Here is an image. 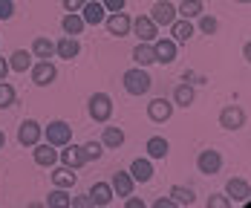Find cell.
Listing matches in <instances>:
<instances>
[{
	"mask_svg": "<svg viewBox=\"0 0 251 208\" xmlns=\"http://www.w3.org/2000/svg\"><path fill=\"white\" fill-rule=\"evenodd\" d=\"M122 84H125V90L130 96H145V93H151L153 78L148 76L145 67H130L125 76H122Z\"/></svg>",
	"mask_w": 251,
	"mask_h": 208,
	"instance_id": "1",
	"label": "cell"
},
{
	"mask_svg": "<svg viewBox=\"0 0 251 208\" xmlns=\"http://www.w3.org/2000/svg\"><path fill=\"white\" fill-rule=\"evenodd\" d=\"M87 110H90V119H93V122L107 125L110 116H113V99H110L107 93H93L90 102H87Z\"/></svg>",
	"mask_w": 251,
	"mask_h": 208,
	"instance_id": "2",
	"label": "cell"
},
{
	"mask_svg": "<svg viewBox=\"0 0 251 208\" xmlns=\"http://www.w3.org/2000/svg\"><path fill=\"white\" fill-rule=\"evenodd\" d=\"M44 136H47V142H50V145L64 148L67 142H73V128H70L64 119H55V122H50V125L44 128Z\"/></svg>",
	"mask_w": 251,
	"mask_h": 208,
	"instance_id": "3",
	"label": "cell"
},
{
	"mask_svg": "<svg viewBox=\"0 0 251 208\" xmlns=\"http://www.w3.org/2000/svg\"><path fill=\"white\" fill-rule=\"evenodd\" d=\"M148 18H151L156 26H171L179 15H176V6L171 0H156L151 6V15H148Z\"/></svg>",
	"mask_w": 251,
	"mask_h": 208,
	"instance_id": "4",
	"label": "cell"
},
{
	"mask_svg": "<svg viewBox=\"0 0 251 208\" xmlns=\"http://www.w3.org/2000/svg\"><path fill=\"white\" fill-rule=\"evenodd\" d=\"M29 73H32V81H35L38 87H50L52 81L58 78V70H55V64H52L50 58H47V61H35V64L29 67Z\"/></svg>",
	"mask_w": 251,
	"mask_h": 208,
	"instance_id": "5",
	"label": "cell"
},
{
	"mask_svg": "<svg viewBox=\"0 0 251 208\" xmlns=\"http://www.w3.org/2000/svg\"><path fill=\"white\" fill-rule=\"evenodd\" d=\"M220 128H226V130L246 128V110H243L240 104H228V107H223V113H220Z\"/></svg>",
	"mask_w": 251,
	"mask_h": 208,
	"instance_id": "6",
	"label": "cell"
},
{
	"mask_svg": "<svg viewBox=\"0 0 251 208\" xmlns=\"http://www.w3.org/2000/svg\"><path fill=\"white\" fill-rule=\"evenodd\" d=\"M220 168H223V156H220V151H200V156H197V171L200 174H205V177H214V174H220Z\"/></svg>",
	"mask_w": 251,
	"mask_h": 208,
	"instance_id": "7",
	"label": "cell"
},
{
	"mask_svg": "<svg viewBox=\"0 0 251 208\" xmlns=\"http://www.w3.org/2000/svg\"><path fill=\"white\" fill-rule=\"evenodd\" d=\"M104 24H107V32H110V35L125 38V35H130V24H133V21H130V15L122 9V12H107Z\"/></svg>",
	"mask_w": 251,
	"mask_h": 208,
	"instance_id": "8",
	"label": "cell"
},
{
	"mask_svg": "<svg viewBox=\"0 0 251 208\" xmlns=\"http://www.w3.org/2000/svg\"><path fill=\"white\" fill-rule=\"evenodd\" d=\"M41 136H44V128H41L35 119H24V122H21V128H18V142H21L24 148L38 145V142H41Z\"/></svg>",
	"mask_w": 251,
	"mask_h": 208,
	"instance_id": "9",
	"label": "cell"
},
{
	"mask_svg": "<svg viewBox=\"0 0 251 208\" xmlns=\"http://www.w3.org/2000/svg\"><path fill=\"white\" fill-rule=\"evenodd\" d=\"M130 32H136V38H139V41H148V44H153V41L159 38V26L153 24L148 15H139V18L130 24Z\"/></svg>",
	"mask_w": 251,
	"mask_h": 208,
	"instance_id": "10",
	"label": "cell"
},
{
	"mask_svg": "<svg viewBox=\"0 0 251 208\" xmlns=\"http://www.w3.org/2000/svg\"><path fill=\"white\" fill-rule=\"evenodd\" d=\"M174 102H168V99H153L151 104H148V119L151 122H156V125H165L171 116H174Z\"/></svg>",
	"mask_w": 251,
	"mask_h": 208,
	"instance_id": "11",
	"label": "cell"
},
{
	"mask_svg": "<svg viewBox=\"0 0 251 208\" xmlns=\"http://www.w3.org/2000/svg\"><path fill=\"white\" fill-rule=\"evenodd\" d=\"M153 55H156V64H174L176 61V41L174 38H156L153 41Z\"/></svg>",
	"mask_w": 251,
	"mask_h": 208,
	"instance_id": "12",
	"label": "cell"
},
{
	"mask_svg": "<svg viewBox=\"0 0 251 208\" xmlns=\"http://www.w3.org/2000/svg\"><path fill=\"white\" fill-rule=\"evenodd\" d=\"M78 15L84 18V24L87 26H99V24H104V18H107V9H104V3L87 0V3L78 9Z\"/></svg>",
	"mask_w": 251,
	"mask_h": 208,
	"instance_id": "13",
	"label": "cell"
},
{
	"mask_svg": "<svg viewBox=\"0 0 251 208\" xmlns=\"http://www.w3.org/2000/svg\"><path fill=\"white\" fill-rule=\"evenodd\" d=\"M58 159H61L67 168H73V171H78V168H84V165H87L81 145H73V142H67V145H64V151H58Z\"/></svg>",
	"mask_w": 251,
	"mask_h": 208,
	"instance_id": "14",
	"label": "cell"
},
{
	"mask_svg": "<svg viewBox=\"0 0 251 208\" xmlns=\"http://www.w3.org/2000/svg\"><path fill=\"white\" fill-rule=\"evenodd\" d=\"M226 197L231 200V206L234 203H249V197H251V188H249V182L246 180H240V177H234V180H228L226 185Z\"/></svg>",
	"mask_w": 251,
	"mask_h": 208,
	"instance_id": "15",
	"label": "cell"
},
{
	"mask_svg": "<svg viewBox=\"0 0 251 208\" xmlns=\"http://www.w3.org/2000/svg\"><path fill=\"white\" fill-rule=\"evenodd\" d=\"M32 156H35V165H41V168H52L58 162V151H55V145H50V142L32 145Z\"/></svg>",
	"mask_w": 251,
	"mask_h": 208,
	"instance_id": "16",
	"label": "cell"
},
{
	"mask_svg": "<svg viewBox=\"0 0 251 208\" xmlns=\"http://www.w3.org/2000/svg\"><path fill=\"white\" fill-rule=\"evenodd\" d=\"M78 52H81V44H78V38H73V35H64V38L55 44V55L64 58V61L78 58Z\"/></svg>",
	"mask_w": 251,
	"mask_h": 208,
	"instance_id": "17",
	"label": "cell"
},
{
	"mask_svg": "<svg viewBox=\"0 0 251 208\" xmlns=\"http://www.w3.org/2000/svg\"><path fill=\"white\" fill-rule=\"evenodd\" d=\"M133 185H136V180L130 177V171H116V174H113V180H110V188H113V194H119V197H127V194H133Z\"/></svg>",
	"mask_w": 251,
	"mask_h": 208,
	"instance_id": "18",
	"label": "cell"
},
{
	"mask_svg": "<svg viewBox=\"0 0 251 208\" xmlns=\"http://www.w3.org/2000/svg\"><path fill=\"white\" fill-rule=\"evenodd\" d=\"M130 177L136 182H151L153 180V162L151 159H142V156L133 159L130 162Z\"/></svg>",
	"mask_w": 251,
	"mask_h": 208,
	"instance_id": "19",
	"label": "cell"
},
{
	"mask_svg": "<svg viewBox=\"0 0 251 208\" xmlns=\"http://www.w3.org/2000/svg\"><path fill=\"white\" fill-rule=\"evenodd\" d=\"M133 61H136V67H151V64H156V55H153V44H148V41H139L136 47H133Z\"/></svg>",
	"mask_w": 251,
	"mask_h": 208,
	"instance_id": "20",
	"label": "cell"
},
{
	"mask_svg": "<svg viewBox=\"0 0 251 208\" xmlns=\"http://www.w3.org/2000/svg\"><path fill=\"white\" fill-rule=\"evenodd\" d=\"M168 29H171V35H174L176 44H188V41L194 38V24H191V21H185V18H176Z\"/></svg>",
	"mask_w": 251,
	"mask_h": 208,
	"instance_id": "21",
	"label": "cell"
},
{
	"mask_svg": "<svg viewBox=\"0 0 251 208\" xmlns=\"http://www.w3.org/2000/svg\"><path fill=\"white\" fill-rule=\"evenodd\" d=\"M87 197L93 200V206H110L113 203V188H110V182H96Z\"/></svg>",
	"mask_w": 251,
	"mask_h": 208,
	"instance_id": "22",
	"label": "cell"
},
{
	"mask_svg": "<svg viewBox=\"0 0 251 208\" xmlns=\"http://www.w3.org/2000/svg\"><path fill=\"white\" fill-rule=\"evenodd\" d=\"M145 151H148V159H165L168 151H171V142L165 136H151L148 145H145Z\"/></svg>",
	"mask_w": 251,
	"mask_h": 208,
	"instance_id": "23",
	"label": "cell"
},
{
	"mask_svg": "<svg viewBox=\"0 0 251 208\" xmlns=\"http://www.w3.org/2000/svg\"><path fill=\"white\" fill-rule=\"evenodd\" d=\"M75 171H73V168H67V165H61V168H55V165H52V182H55V185H58V188H67V191H70V188H73V185H75Z\"/></svg>",
	"mask_w": 251,
	"mask_h": 208,
	"instance_id": "24",
	"label": "cell"
},
{
	"mask_svg": "<svg viewBox=\"0 0 251 208\" xmlns=\"http://www.w3.org/2000/svg\"><path fill=\"white\" fill-rule=\"evenodd\" d=\"M84 26H87V24H84V18H81L78 12H67V15L61 18V29H64L67 35H73V38L84 32Z\"/></svg>",
	"mask_w": 251,
	"mask_h": 208,
	"instance_id": "25",
	"label": "cell"
},
{
	"mask_svg": "<svg viewBox=\"0 0 251 208\" xmlns=\"http://www.w3.org/2000/svg\"><path fill=\"white\" fill-rule=\"evenodd\" d=\"M35 55L32 52H26V50H15L12 52V58H9V70H15V73H26L35 61H32Z\"/></svg>",
	"mask_w": 251,
	"mask_h": 208,
	"instance_id": "26",
	"label": "cell"
},
{
	"mask_svg": "<svg viewBox=\"0 0 251 208\" xmlns=\"http://www.w3.org/2000/svg\"><path fill=\"white\" fill-rule=\"evenodd\" d=\"M202 12H205L202 0H185V3H179V6H176V15H179V18H185V21H194V18H200Z\"/></svg>",
	"mask_w": 251,
	"mask_h": 208,
	"instance_id": "27",
	"label": "cell"
},
{
	"mask_svg": "<svg viewBox=\"0 0 251 208\" xmlns=\"http://www.w3.org/2000/svg\"><path fill=\"white\" fill-rule=\"evenodd\" d=\"M32 55L38 58V61H47L55 55V44H52L50 38H35L32 41Z\"/></svg>",
	"mask_w": 251,
	"mask_h": 208,
	"instance_id": "28",
	"label": "cell"
},
{
	"mask_svg": "<svg viewBox=\"0 0 251 208\" xmlns=\"http://www.w3.org/2000/svg\"><path fill=\"white\" fill-rule=\"evenodd\" d=\"M194 99H197V93H194V87L185 81V84H179L174 90V104H179V107H191L194 104Z\"/></svg>",
	"mask_w": 251,
	"mask_h": 208,
	"instance_id": "29",
	"label": "cell"
},
{
	"mask_svg": "<svg viewBox=\"0 0 251 208\" xmlns=\"http://www.w3.org/2000/svg\"><path fill=\"white\" fill-rule=\"evenodd\" d=\"M101 145H104V148H122V145H125V130L122 128H104Z\"/></svg>",
	"mask_w": 251,
	"mask_h": 208,
	"instance_id": "30",
	"label": "cell"
},
{
	"mask_svg": "<svg viewBox=\"0 0 251 208\" xmlns=\"http://www.w3.org/2000/svg\"><path fill=\"white\" fill-rule=\"evenodd\" d=\"M171 200H174L176 206H194L197 194H194V188H185V185H174V188H171Z\"/></svg>",
	"mask_w": 251,
	"mask_h": 208,
	"instance_id": "31",
	"label": "cell"
},
{
	"mask_svg": "<svg viewBox=\"0 0 251 208\" xmlns=\"http://www.w3.org/2000/svg\"><path fill=\"white\" fill-rule=\"evenodd\" d=\"M70 200H73V197L67 194V188H58V185H55L50 191V197H47V206L50 208H70Z\"/></svg>",
	"mask_w": 251,
	"mask_h": 208,
	"instance_id": "32",
	"label": "cell"
},
{
	"mask_svg": "<svg viewBox=\"0 0 251 208\" xmlns=\"http://www.w3.org/2000/svg\"><path fill=\"white\" fill-rule=\"evenodd\" d=\"M18 99V93H15V87L9 84V81H0V110H9L12 104Z\"/></svg>",
	"mask_w": 251,
	"mask_h": 208,
	"instance_id": "33",
	"label": "cell"
},
{
	"mask_svg": "<svg viewBox=\"0 0 251 208\" xmlns=\"http://www.w3.org/2000/svg\"><path fill=\"white\" fill-rule=\"evenodd\" d=\"M81 151H84V159L87 162H93V159H101L104 156V145L101 142H87V145H81Z\"/></svg>",
	"mask_w": 251,
	"mask_h": 208,
	"instance_id": "34",
	"label": "cell"
},
{
	"mask_svg": "<svg viewBox=\"0 0 251 208\" xmlns=\"http://www.w3.org/2000/svg\"><path fill=\"white\" fill-rule=\"evenodd\" d=\"M200 29L205 32V35H217V29H220V21H217L214 15H205V12H202V15H200Z\"/></svg>",
	"mask_w": 251,
	"mask_h": 208,
	"instance_id": "35",
	"label": "cell"
},
{
	"mask_svg": "<svg viewBox=\"0 0 251 208\" xmlns=\"http://www.w3.org/2000/svg\"><path fill=\"white\" fill-rule=\"evenodd\" d=\"M205 206L208 208H231V200H228L226 194H211Z\"/></svg>",
	"mask_w": 251,
	"mask_h": 208,
	"instance_id": "36",
	"label": "cell"
},
{
	"mask_svg": "<svg viewBox=\"0 0 251 208\" xmlns=\"http://www.w3.org/2000/svg\"><path fill=\"white\" fill-rule=\"evenodd\" d=\"M15 18V0H0V21H12Z\"/></svg>",
	"mask_w": 251,
	"mask_h": 208,
	"instance_id": "37",
	"label": "cell"
},
{
	"mask_svg": "<svg viewBox=\"0 0 251 208\" xmlns=\"http://www.w3.org/2000/svg\"><path fill=\"white\" fill-rule=\"evenodd\" d=\"M101 3H104L107 12H122V9L127 6V0H101Z\"/></svg>",
	"mask_w": 251,
	"mask_h": 208,
	"instance_id": "38",
	"label": "cell"
},
{
	"mask_svg": "<svg viewBox=\"0 0 251 208\" xmlns=\"http://www.w3.org/2000/svg\"><path fill=\"white\" fill-rule=\"evenodd\" d=\"M70 206H73V208H90V206H93V200H90V197H73V200H70Z\"/></svg>",
	"mask_w": 251,
	"mask_h": 208,
	"instance_id": "39",
	"label": "cell"
},
{
	"mask_svg": "<svg viewBox=\"0 0 251 208\" xmlns=\"http://www.w3.org/2000/svg\"><path fill=\"white\" fill-rule=\"evenodd\" d=\"M182 81H188V84H205V78H202V76H197V73H188V70H185Z\"/></svg>",
	"mask_w": 251,
	"mask_h": 208,
	"instance_id": "40",
	"label": "cell"
},
{
	"mask_svg": "<svg viewBox=\"0 0 251 208\" xmlns=\"http://www.w3.org/2000/svg\"><path fill=\"white\" fill-rule=\"evenodd\" d=\"M125 208H145V200H139V197H130V194H127Z\"/></svg>",
	"mask_w": 251,
	"mask_h": 208,
	"instance_id": "41",
	"label": "cell"
},
{
	"mask_svg": "<svg viewBox=\"0 0 251 208\" xmlns=\"http://www.w3.org/2000/svg\"><path fill=\"white\" fill-rule=\"evenodd\" d=\"M84 3H87V0H64V9H67V12H78Z\"/></svg>",
	"mask_w": 251,
	"mask_h": 208,
	"instance_id": "42",
	"label": "cell"
},
{
	"mask_svg": "<svg viewBox=\"0 0 251 208\" xmlns=\"http://www.w3.org/2000/svg\"><path fill=\"white\" fill-rule=\"evenodd\" d=\"M153 206H156V208H176V203L171 200V197H162V200H156Z\"/></svg>",
	"mask_w": 251,
	"mask_h": 208,
	"instance_id": "43",
	"label": "cell"
},
{
	"mask_svg": "<svg viewBox=\"0 0 251 208\" xmlns=\"http://www.w3.org/2000/svg\"><path fill=\"white\" fill-rule=\"evenodd\" d=\"M6 76H9V61L0 58V81H6Z\"/></svg>",
	"mask_w": 251,
	"mask_h": 208,
	"instance_id": "44",
	"label": "cell"
},
{
	"mask_svg": "<svg viewBox=\"0 0 251 208\" xmlns=\"http://www.w3.org/2000/svg\"><path fill=\"white\" fill-rule=\"evenodd\" d=\"M6 148V133H3V128H0V151Z\"/></svg>",
	"mask_w": 251,
	"mask_h": 208,
	"instance_id": "45",
	"label": "cell"
},
{
	"mask_svg": "<svg viewBox=\"0 0 251 208\" xmlns=\"http://www.w3.org/2000/svg\"><path fill=\"white\" fill-rule=\"evenodd\" d=\"M237 3H249V0H237Z\"/></svg>",
	"mask_w": 251,
	"mask_h": 208,
	"instance_id": "46",
	"label": "cell"
}]
</instances>
